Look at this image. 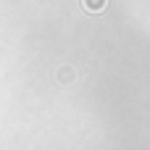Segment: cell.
<instances>
[{"label":"cell","mask_w":150,"mask_h":150,"mask_svg":"<svg viewBox=\"0 0 150 150\" xmlns=\"http://www.w3.org/2000/svg\"><path fill=\"white\" fill-rule=\"evenodd\" d=\"M87 3H90V8H92V11H98V8L103 5V0H87Z\"/></svg>","instance_id":"6da1fadb"}]
</instances>
